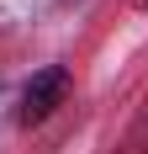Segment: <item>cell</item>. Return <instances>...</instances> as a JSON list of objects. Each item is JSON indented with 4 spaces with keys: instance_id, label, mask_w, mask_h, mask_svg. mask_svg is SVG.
<instances>
[{
    "instance_id": "obj_1",
    "label": "cell",
    "mask_w": 148,
    "mask_h": 154,
    "mask_svg": "<svg viewBox=\"0 0 148 154\" xmlns=\"http://www.w3.org/2000/svg\"><path fill=\"white\" fill-rule=\"evenodd\" d=\"M69 101V69L64 64H48L43 75H32V85L21 91V106H16V122L32 128V122H48L53 112Z\"/></svg>"
},
{
    "instance_id": "obj_2",
    "label": "cell",
    "mask_w": 148,
    "mask_h": 154,
    "mask_svg": "<svg viewBox=\"0 0 148 154\" xmlns=\"http://www.w3.org/2000/svg\"><path fill=\"white\" fill-rule=\"evenodd\" d=\"M132 149H138V154H148V101L138 106V122H132Z\"/></svg>"
}]
</instances>
